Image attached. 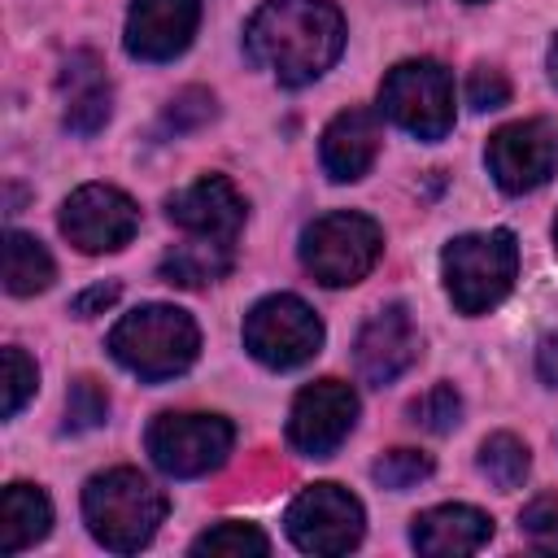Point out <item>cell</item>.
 I'll return each mask as SVG.
<instances>
[{
    "label": "cell",
    "instance_id": "obj_1",
    "mask_svg": "<svg viewBox=\"0 0 558 558\" xmlns=\"http://www.w3.org/2000/svg\"><path fill=\"white\" fill-rule=\"evenodd\" d=\"M244 52L283 87H305L344 52V17L327 0H266L244 26Z\"/></svg>",
    "mask_w": 558,
    "mask_h": 558
},
{
    "label": "cell",
    "instance_id": "obj_2",
    "mask_svg": "<svg viewBox=\"0 0 558 558\" xmlns=\"http://www.w3.org/2000/svg\"><path fill=\"white\" fill-rule=\"evenodd\" d=\"M83 519H87V532L96 536V545H105L113 554H135L157 536V527L166 519V493L135 466H113V471H100L87 480Z\"/></svg>",
    "mask_w": 558,
    "mask_h": 558
},
{
    "label": "cell",
    "instance_id": "obj_3",
    "mask_svg": "<svg viewBox=\"0 0 558 558\" xmlns=\"http://www.w3.org/2000/svg\"><path fill=\"white\" fill-rule=\"evenodd\" d=\"M109 353L140 379H174L201 353V331L187 310L174 305H140L122 314L109 331Z\"/></svg>",
    "mask_w": 558,
    "mask_h": 558
},
{
    "label": "cell",
    "instance_id": "obj_4",
    "mask_svg": "<svg viewBox=\"0 0 558 558\" xmlns=\"http://www.w3.org/2000/svg\"><path fill=\"white\" fill-rule=\"evenodd\" d=\"M440 279L458 314L475 318L501 305L519 279V244L506 227L497 231H466L445 244L440 253Z\"/></svg>",
    "mask_w": 558,
    "mask_h": 558
},
{
    "label": "cell",
    "instance_id": "obj_5",
    "mask_svg": "<svg viewBox=\"0 0 558 558\" xmlns=\"http://www.w3.org/2000/svg\"><path fill=\"white\" fill-rule=\"evenodd\" d=\"M384 253V231L375 218L336 209L314 218L301 231V266L323 283V288H353L362 283Z\"/></svg>",
    "mask_w": 558,
    "mask_h": 558
},
{
    "label": "cell",
    "instance_id": "obj_6",
    "mask_svg": "<svg viewBox=\"0 0 558 558\" xmlns=\"http://www.w3.org/2000/svg\"><path fill=\"white\" fill-rule=\"evenodd\" d=\"M379 109L418 140H445L453 131V74L432 61H397L379 83Z\"/></svg>",
    "mask_w": 558,
    "mask_h": 558
},
{
    "label": "cell",
    "instance_id": "obj_7",
    "mask_svg": "<svg viewBox=\"0 0 558 558\" xmlns=\"http://www.w3.org/2000/svg\"><path fill=\"white\" fill-rule=\"evenodd\" d=\"M244 349L270 371H292L323 349V318L292 292L262 296L244 314Z\"/></svg>",
    "mask_w": 558,
    "mask_h": 558
},
{
    "label": "cell",
    "instance_id": "obj_8",
    "mask_svg": "<svg viewBox=\"0 0 558 558\" xmlns=\"http://www.w3.org/2000/svg\"><path fill=\"white\" fill-rule=\"evenodd\" d=\"M148 458L174 475V480H196L209 475L227 462L231 445H235V427L222 414H157L148 423Z\"/></svg>",
    "mask_w": 558,
    "mask_h": 558
},
{
    "label": "cell",
    "instance_id": "obj_9",
    "mask_svg": "<svg viewBox=\"0 0 558 558\" xmlns=\"http://www.w3.org/2000/svg\"><path fill=\"white\" fill-rule=\"evenodd\" d=\"M283 527H288V536L301 554L331 558V554H349L362 541L366 510L349 488L323 480V484H310L292 497V506L283 514Z\"/></svg>",
    "mask_w": 558,
    "mask_h": 558
},
{
    "label": "cell",
    "instance_id": "obj_10",
    "mask_svg": "<svg viewBox=\"0 0 558 558\" xmlns=\"http://www.w3.org/2000/svg\"><path fill=\"white\" fill-rule=\"evenodd\" d=\"M484 161H488V174L501 192H510V196L536 192L558 170V122L554 118H523V122L493 131Z\"/></svg>",
    "mask_w": 558,
    "mask_h": 558
},
{
    "label": "cell",
    "instance_id": "obj_11",
    "mask_svg": "<svg viewBox=\"0 0 558 558\" xmlns=\"http://www.w3.org/2000/svg\"><path fill=\"white\" fill-rule=\"evenodd\" d=\"M140 209L135 201L113 183H83L61 205V235L78 253H118L135 240Z\"/></svg>",
    "mask_w": 558,
    "mask_h": 558
},
{
    "label": "cell",
    "instance_id": "obj_12",
    "mask_svg": "<svg viewBox=\"0 0 558 558\" xmlns=\"http://www.w3.org/2000/svg\"><path fill=\"white\" fill-rule=\"evenodd\" d=\"M357 423V392L344 379H314L288 410V440L305 458H327Z\"/></svg>",
    "mask_w": 558,
    "mask_h": 558
},
{
    "label": "cell",
    "instance_id": "obj_13",
    "mask_svg": "<svg viewBox=\"0 0 558 558\" xmlns=\"http://www.w3.org/2000/svg\"><path fill=\"white\" fill-rule=\"evenodd\" d=\"M418 357V331L410 323V310L405 305H384L375 310L357 340H353V362H357V375L375 388L401 379Z\"/></svg>",
    "mask_w": 558,
    "mask_h": 558
},
{
    "label": "cell",
    "instance_id": "obj_14",
    "mask_svg": "<svg viewBox=\"0 0 558 558\" xmlns=\"http://www.w3.org/2000/svg\"><path fill=\"white\" fill-rule=\"evenodd\" d=\"M166 214L187 235L235 240L240 227H244L248 205H244V196L235 192V183L227 174H201L196 183H187V187L166 196Z\"/></svg>",
    "mask_w": 558,
    "mask_h": 558
},
{
    "label": "cell",
    "instance_id": "obj_15",
    "mask_svg": "<svg viewBox=\"0 0 558 558\" xmlns=\"http://www.w3.org/2000/svg\"><path fill=\"white\" fill-rule=\"evenodd\" d=\"M201 26V0H135L126 13V52L135 61H174Z\"/></svg>",
    "mask_w": 558,
    "mask_h": 558
},
{
    "label": "cell",
    "instance_id": "obj_16",
    "mask_svg": "<svg viewBox=\"0 0 558 558\" xmlns=\"http://www.w3.org/2000/svg\"><path fill=\"white\" fill-rule=\"evenodd\" d=\"M379 140H384L379 135V118L371 109H340L323 126V144H318L327 179H336V183L362 179L379 157Z\"/></svg>",
    "mask_w": 558,
    "mask_h": 558
},
{
    "label": "cell",
    "instance_id": "obj_17",
    "mask_svg": "<svg viewBox=\"0 0 558 558\" xmlns=\"http://www.w3.org/2000/svg\"><path fill=\"white\" fill-rule=\"evenodd\" d=\"M493 536V519L475 506H462V501H445V506H432L414 519L410 527V541L418 554L427 558H462V554H475L484 549Z\"/></svg>",
    "mask_w": 558,
    "mask_h": 558
},
{
    "label": "cell",
    "instance_id": "obj_18",
    "mask_svg": "<svg viewBox=\"0 0 558 558\" xmlns=\"http://www.w3.org/2000/svg\"><path fill=\"white\" fill-rule=\"evenodd\" d=\"M61 96H65V126L74 135H96L109 122L113 96H109V78L96 52H74L61 70Z\"/></svg>",
    "mask_w": 558,
    "mask_h": 558
},
{
    "label": "cell",
    "instance_id": "obj_19",
    "mask_svg": "<svg viewBox=\"0 0 558 558\" xmlns=\"http://www.w3.org/2000/svg\"><path fill=\"white\" fill-rule=\"evenodd\" d=\"M52 527V501L39 484H9L0 493V554H22Z\"/></svg>",
    "mask_w": 558,
    "mask_h": 558
},
{
    "label": "cell",
    "instance_id": "obj_20",
    "mask_svg": "<svg viewBox=\"0 0 558 558\" xmlns=\"http://www.w3.org/2000/svg\"><path fill=\"white\" fill-rule=\"evenodd\" d=\"M161 279L174 283V288H205V283H218L227 270H231V240H187V244H174L166 257H161Z\"/></svg>",
    "mask_w": 558,
    "mask_h": 558
},
{
    "label": "cell",
    "instance_id": "obj_21",
    "mask_svg": "<svg viewBox=\"0 0 558 558\" xmlns=\"http://www.w3.org/2000/svg\"><path fill=\"white\" fill-rule=\"evenodd\" d=\"M52 279H57L52 253L26 231H9L4 235V288L13 296H35V292L52 288Z\"/></svg>",
    "mask_w": 558,
    "mask_h": 558
},
{
    "label": "cell",
    "instance_id": "obj_22",
    "mask_svg": "<svg viewBox=\"0 0 558 558\" xmlns=\"http://www.w3.org/2000/svg\"><path fill=\"white\" fill-rule=\"evenodd\" d=\"M192 554L196 558H266L270 554V536L257 523L227 519V523H214L209 532H201L192 541Z\"/></svg>",
    "mask_w": 558,
    "mask_h": 558
},
{
    "label": "cell",
    "instance_id": "obj_23",
    "mask_svg": "<svg viewBox=\"0 0 558 558\" xmlns=\"http://www.w3.org/2000/svg\"><path fill=\"white\" fill-rule=\"evenodd\" d=\"M480 471L488 475L493 488L510 493V488H519V484L527 480V471H532V453H527V445H523L519 436H510V432H493V436L480 445Z\"/></svg>",
    "mask_w": 558,
    "mask_h": 558
},
{
    "label": "cell",
    "instance_id": "obj_24",
    "mask_svg": "<svg viewBox=\"0 0 558 558\" xmlns=\"http://www.w3.org/2000/svg\"><path fill=\"white\" fill-rule=\"evenodd\" d=\"M0 366H4V379H0V414L13 418V414L35 397L39 371H35V362H31L17 344H9V349L0 353Z\"/></svg>",
    "mask_w": 558,
    "mask_h": 558
},
{
    "label": "cell",
    "instance_id": "obj_25",
    "mask_svg": "<svg viewBox=\"0 0 558 558\" xmlns=\"http://www.w3.org/2000/svg\"><path fill=\"white\" fill-rule=\"evenodd\" d=\"M432 471H436V462H432L423 449H388V453L371 466V475H375L379 488H388V493H405V488L423 484Z\"/></svg>",
    "mask_w": 558,
    "mask_h": 558
},
{
    "label": "cell",
    "instance_id": "obj_26",
    "mask_svg": "<svg viewBox=\"0 0 558 558\" xmlns=\"http://www.w3.org/2000/svg\"><path fill=\"white\" fill-rule=\"evenodd\" d=\"M410 418H414L418 427L445 436V432H453V427L462 423V397H458L449 384H436V388H427L418 401H410Z\"/></svg>",
    "mask_w": 558,
    "mask_h": 558
},
{
    "label": "cell",
    "instance_id": "obj_27",
    "mask_svg": "<svg viewBox=\"0 0 558 558\" xmlns=\"http://www.w3.org/2000/svg\"><path fill=\"white\" fill-rule=\"evenodd\" d=\"M109 418V397H105V388L96 384V379H74L70 384V392H65V427L70 432H92V427H100Z\"/></svg>",
    "mask_w": 558,
    "mask_h": 558
},
{
    "label": "cell",
    "instance_id": "obj_28",
    "mask_svg": "<svg viewBox=\"0 0 558 558\" xmlns=\"http://www.w3.org/2000/svg\"><path fill=\"white\" fill-rule=\"evenodd\" d=\"M506 100H510V78L497 65H475L466 78V105L488 113V109H501Z\"/></svg>",
    "mask_w": 558,
    "mask_h": 558
},
{
    "label": "cell",
    "instance_id": "obj_29",
    "mask_svg": "<svg viewBox=\"0 0 558 558\" xmlns=\"http://www.w3.org/2000/svg\"><path fill=\"white\" fill-rule=\"evenodd\" d=\"M519 527H523V536H527L532 545L558 549V501H554V497H536L532 506H523Z\"/></svg>",
    "mask_w": 558,
    "mask_h": 558
},
{
    "label": "cell",
    "instance_id": "obj_30",
    "mask_svg": "<svg viewBox=\"0 0 558 558\" xmlns=\"http://www.w3.org/2000/svg\"><path fill=\"white\" fill-rule=\"evenodd\" d=\"M209 118H214V96L201 92V87L179 92V96L170 100V109H166V126H174V131H192V126H201V122H209Z\"/></svg>",
    "mask_w": 558,
    "mask_h": 558
},
{
    "label": "cell",
    "instance_id": "obj_31",
    "mask_svg": "<svg viewBox=\"0 0 558 558\" xmlns=\"http://www.w3.org/2000/svg\"><path fill=\"white\" fill-rule=\"evenodd\" d=\"M113 301H118V283H96V288L78 292L70 310H74L78 318H92V314H105V310H109Z\"/></svg>",
    "mask_w": 558,
    "mask_h": 558
},
{
    "label": "cell",
    "instance_id": "obj_32",
    "mask_svg": "<svg viewBox=\"0 0 558 558\" xmlns=\"http://www.w3.org/2000/svg\"><path fill=\"white\" fill-rule=\"evenodd\" d=\"M536 371L549 388H558V331H549L541 344H536Z\"/></svg>",
    "mask_w": 558,
    "mask_h": 558
},
{
    "label": "cell",
    "instance_id": "obj_33",
    "mask_svg": "<svg viewBox=\"0 0 558 558\" xmlns=\"http://www.w3.org/2000/svg\"><path fill=\"white\" fill-rule=\"evenodd\" d=\"M545 65H549V78L558 83V35H554V44H549V57H545Z\"/></svg>",
    "mask_w": 558,
    "mask_h": 558
},
{
    "label": "cell",
    "instance_id": "obj_34",
    "mask_svg": "<svg viewBox=\"0 0 558 558\" xmlns=\"http://www.w3.org/2000/svg\"><path fill=\"white\" fill-rule=\"evenodd\" d=\"M554 248H558V218H554Z\"/></svg>",
    "mask_w": 558,
    "mask_h": 558
},
{
    "label": "cell",
    "instance_id": "obj_35",
    "mask_svg": "<svg viewBox=\"0 0 558 558\" xmlns=\"http://www.w3.org/2000/svg\"><path fill=\"white\" fill-rule=\"evenodd\" d=\"M466 4H480V0H466Z\"/></svg>",
    "mask_w": 558,
    "mask_h": 558
}]
</instances>
